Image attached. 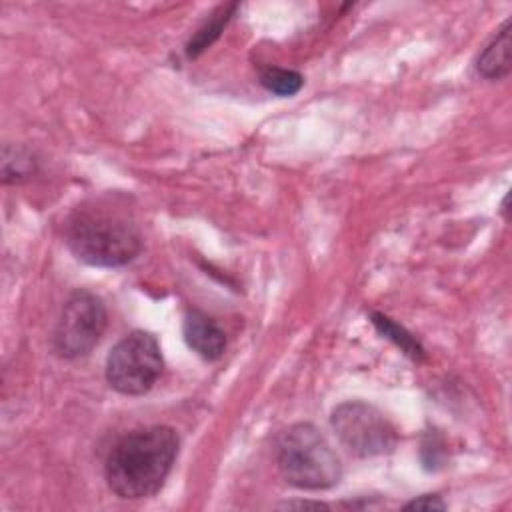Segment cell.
Wrapping results in <instances>:
<instances>
[{
  "mask_svg": "<svg viewBox=\"0 0 512 512\" xmlns=\"http://www.w3.org/2000/svg\"><path fill=\"white\" fill-rule=\"evenodd\" d=\"M278 508H314V510H320V508H328V504L324 502H310V500H290V502H282L278 504Z\"/></svg>",
  "mask_w": 512,
  "mask_h": 512,
  "instance_id": "cell-14",
  "label": "cell"
},
{
  "mask_svg": "<svg viewBox=\"0 0 512 512\" xmlns=\"http://www.w3.org/2000/svg\"><path fill=\"white\" fill-rule=\"evenodd\" d=\"M330 424L342 446L360 456L388 454L398 444V434L392 422L372 404L348 400L332 410Z\"/></svg>",
  "mask_w": 512,
  "mask_h": 512,
  "instance_id": "cell-5",
  "label": "cell"
},
{
  "mask_svg": "<svg viewBox=\"0 0 512 512\" xmlns=\"http://www.w3.org/2000/svg\"><path fill=\"white\" fill-rule=\"evenodd\" d=\"M260 84L278 96H294L302 84L304 78L302 74H298L296 70H288V68H276V66H268L262 70L260 74Z\"/></svg>",
  "mask_w": 512,
  "mask_h": 512,
  "instance_id": "cell-11",
  "label": "cell"
},
{
  "mask_svg": "<svg viewBox=\"0 0 512 512\" xmlns=\"http://www.w3.org/2000/svg\"><path fill=\"white\" fill-rule=\"evenodd\" d=\"M182 332L188 348L208 362L218 360L226 350L224 330L208 314L200 310H190L184 316Z\"/></svg>",
  "mask_w": 512,
  "mask_h": 512,
  "instance_id": "cell-7",
  "label": "cell"
},
{
  "mask_svg": "<svg viewBox=\"0 0 512 512\" xmlns=\"http://www.w3.org/2000/svg\"><path fill=\"white\" fill-rule=\"evenodd\" d=\"M66 244L84 264L116 268L132 262L142 250V234L128 208L100 198L72 212Z\"/></svg>",
  "mask_w": 512,
  "mask_h": 512,
  "instance_id": "cell-2",
  "label": "cell"
},
{
  "mask_svg": "<svg viewBox=\"0 0 512 512\" xmlns=\"http://www.w3.org/2000/svg\"><path fill=\"white\" fill-rule=\"evenodd\" d=\"M234 10H236V4L220 8V12L214 14V16L192 36V40L188 42V48H186L188 56L194 58V56H198L204 48H208V46L218 38L220 30L226 26V22L230 20V16H232Z\"/></svg>",
  "mask_w": 512,
  "mask_h": 512,
  "instance_id": "cell-12",
  "label": "cell"
},
{
  "mask_svg": "<svg viewBox=\"0 0 512 512\" xmlns=\"http://www.w3.org/2000/svg\"><path fill=\"white\" fill-rule=\"evenodd\" d=\"M178 446V434L170 426H148L122 436L104 464L108 488L124 500L154 496L176 462Z\"/></svg>",
  "mask_w": 512,
  "mask_h": 512,
  "instance_id": "cell-1",
  "label": "cell"
},
{
  "mask_svg": "<svg viewBox=\"0 0 512 512\" xmlns=\"http://www.w3.org/2000/svg\"><path fill=\"white\" fill-rule=\"evenodd\" d=\"M510 20H506L498 34L484 46L476 58V70L486 80H502L510 74Z\"/></svg>",
  "mask_w": 512,
  "mask_h": 512,
  "instance_id": "cell-8",
  "label": "cell"
},
{
  "mask_svg": "<svg viewBox=\"0 0 512 512\" xmlns=\"http://www.w3.org/2000/svg\"><path fill=\"white\" fill-rule=\"evenodd\" d=\"M374 326L378 328L380 334H384L388 340H392L406 356H410L412 360H422L424 358V348L420 346V342L406 332L402 326H398L394 320H390L388 316L380 314V312H372L370 314Z\"/></svg>",
  "mask_w": 512,
  "mask_h": 512,
  "instance_id": "cell-10",
  "label": "cell"
},
{
  "mask_svg": "<svg viewBox=\"0 0 512 512\" xmlns=\"http://www.w3.org/2000/svg\"><path fill=\"white\" fill-rule=\"evenodd\" d=\"M274 458L280 476L302 490L332 488L342 476L336 450L322 430L310 422L284 428L276 438Z\"/></svg>",
  "mask_w": 512,
  "mask_h": 512,
  "instance_id": "cell-3",
  "label": "cell"
},
{
  "mask_svg": "<svg viewBox=\"0 0 512 512\" xmlns=\"http://www.w3.org/2000/svg\"><path fill=\"white\" fill-rule=\"evenodd\" d=\"M36 172V160L24 148L4 146L2 154V180L4 184H20Z\"/></svg>",
  "mask_w": 512,
  "mask_h": 512,
  "instance_id": "cell-9",
  "label": "cell"
},
{
  "mask_svg": "<svg viewBox=\"0 0 512 512\" xmlns=\"http://www.w3.org/2000/svg\"><path fill=\"white\" fill-rule=\"evenodd\" d=\"M404 510H426V512L446 510V502L438 494H422L410 500L408 504H404Z\"/></svg>",
  "mask_w": 512,
  "mask_h": 512,
  "instance_id": "cell-13",
  "label": "cell"
},
{
  "mask_svg": "<svg viewBox=\"0 0 512 512\" xmlns=\"http://www.w3.org/2000/svg\"><path fill=\"white\" fill-rule=\"evenodd\" d=\"M164 370V358L154 334L134 330L126 334L106 358V380L110 388L126 396L152 390Z\"/></svg>",
  "mask_w": 512,
  "mask_h": 512,
  "instance_id": "cell-4",
  "label": "cell"
},
{
  "mask_svg": "<svg viewBox=\"0 0 512 512\" xmlns=\"http://www.w3.org/2000/svg\"><path fill=\"white\" fill-rule=\"evenodd\" d=\"M106 324L108 314L104 302L88 290H76L62 306L52 334V348L66 360L88 356L100 342Z\"/></svg>",
  "mask_w": 512,
  "mask_h": 512,
  "instance_id": "cell-6",
  "label": "cell"
}]
</instances>
